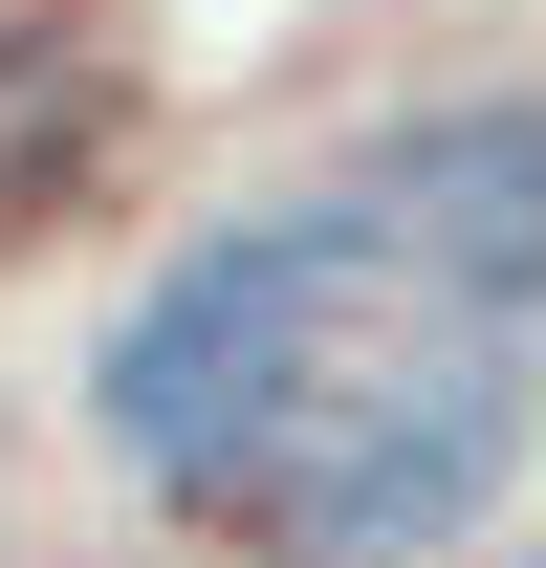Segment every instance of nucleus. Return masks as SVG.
Wrapping results in <instances>:
<instances>
[{
    "mask_svg": "<svg viewBox=\"0 0 546 568\" xmlns=\"http://www.w3.org/2000/svg\"><path fill=\"white\" fill-rule=\"evenodd\" d=\"M372 263H394V241H372V197H350V175H328V197L219 219L198 263H175L132 328H110V372H88V394H110V437H132V481L219 503V459H241V437L306 394V351L350 328V284H372Z\"/></svg>",
    "mask_w": 546,
    "mask_h": 568,
    "instance_id": "obj_2",
    "label": "nucleus"
},
{
    "mask_svg": "<svg viewBox=\"0 0 546 568\" xmlns=\"http://www.w3.org/2000/svg\"><path fill=\"white\" fill-rule=\"evenodd\" d=\"M503 459H525V284H459L394 241L350 284V328L306 351V394L219 459V525L263 568H415L503 503Z\"/></svg>",
    "mask_w": 546,
    "mask_h": 568,
    "instance_id": "obj_1",
    "label": "nucleus"
},
{
    "mask_svg": "<svg viewBox=\"0 0 546 568\" xmlns=\"http://www.w3.org/2000/svg\"><path fill=\"white\" fill-rule=\"evenodd\" d=\"M110 110H132V88H110V44H88V22H0V241L88 197Z\"/></svg>",
    "mask_w": 546,
    "mask_h": 568,
    "instance_id": "obj_3",
    "label": "nucleus"
}]
</instances>
